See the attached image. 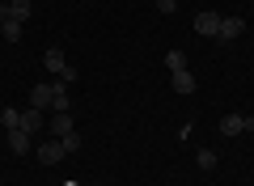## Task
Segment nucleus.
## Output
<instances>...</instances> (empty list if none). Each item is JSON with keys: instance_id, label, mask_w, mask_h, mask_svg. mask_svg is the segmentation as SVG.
<instances>
[{"instance_id": "nucleus-1", "label": "nucleus", "mask_w": 254, "mask_h": 186, "mask_svg": "<svg viewBox=\"0 0 254 186\" xmlns=\"http://www.w3.org/2000/svg\"><path fill=\"white\" fill-rule=\"evenodd\" d=\"M34 157H38V165H60L68 152H64V140H55V135H51V140H43L34 148Z\"/></svg>"}, {"instance_id": "nucleus-2", "label": "nucleus", "mask_w": 254, "mask_h": 186, "mask_svg": "<svg viewBox=\"0 0 254 186\" xmlns=\"http://www.w3.org/2000/svg\"><path fill=\"white\" fill-rule=\"evenodd\" d=\"M34 17V4L30 0H9V4H0V21H30Z\"/></svg>"}, {"instance_id": "nucleus-3", "label": "nucleus", "mask_w": 254, "mask_h": 186, "mask_svg": "<svg viewBox=\"0 0 254 186\" xmlns=\"http://www.w3.org/2000/svg\"><path fill=\"white\" fill-rule=\"evenodd\" d=\"M51 102H55V80H51V85H34V89H30V106H34V110H47Z\"/></svg>"}, {"instance_id": "nucleus-4", "label": "nucleus", "mask_w": 254, "mask_h": 186, "mask_svg": "<svg viewBox=\"0 0 254 186\" xmlns=\"http://www.w3.org/2000/svg\"><path fill=\"white\" fill-rule=\"evenodd\" d=\"M220 13H195V30H199V34H208V38H216L220 34Z\"/></svg>"}, {"instance_id": "nucleus-5", "label": "nucleus", "mask_w": 254, "mask_h": 186, "mask_svg": "<svg viewBox=\"0 0 254 186\" xmlns=\"http://www.w3.org/2000/svg\"><path fill=\"white\" fill-rule=\"evenodd\" d=\"M47 131L55 135V140H64V135H72L76 127H72V115H51V127H47Z\"/></svg>"}, {"instance_id": "nucleus-6", "label": "nucleus", "mask_w": 254, "mask_h": 186, "mask_svg": "<svg viewBox=\"0 0 254 186\" xmlns=\"http://www.w3.org/2000/svg\"><path fill=\"white\" fill-rule=\"evenodd\" d=\"M242 30H246V21H242V17H225V21H220V34H216V38H220V43H233Z\"/></svg>"}, {"instance_id": "nucleus-7", "label": "nucleus", "mask_w": 254, "mask_h": 186, "mask_svg": "<svg viewBox=\"0 0 254 186\" xmlns=\"http://www.w3.org/2000/svg\"><path fill=\"white\" fill-rule=\"evenodd\" d=\"M9 148L17 152V157H26V152L34 148V144H30V131H21V127H13V131H9Z\"/></svg>"}, {"instance_id": "nucleus-8", "label": "nucleus", "mask_w": 254, "mask_h": 186, "mask_svg": "<svg viewBox=\"0 0 254 186\" xmlns=\"http://www.w3.org/2000/svg\"><path fill=\"white\" fill-rule=\"evenodd\" d=\"M174 93H195V72H170Z\"/></svg>"}, {"instance_id": "nucleus-9", "label": "nucleus", "mask_w": 254, "mask_h": 186, "mask_svg": "<svg viewBox=\"0 0 254 186\" xmlns=\"http://www.w3.org/2000/svg\"><path fill=\"white\" fill-rule=\"evenodd\" d=\"M246 131V119L242 115H225L220 119V135H242Z\"/></svg>"}, {"instance_id": "nucleus-10", "label": "nucleus", "mask_w": 254, "mask_h": 186, "mask_svg": "<svg viewBox=\"0 0 254 186\" xmlns=\"http://www.w3.org/2000/svg\"><path fill=\"white\" fill-rule=\"evenodd\" d=\"M38 127H43V110L26 106V110H21V131H38Z\"/></svg>"}, {"instance_id": "nucleus-11", "label": "nucleus", "mask_w": 254, "mask_h": 186, "mask_svg": "<svg viewBox=\"0 0 254 186\" xmlns=\"http://www.w3.org/2000/svg\"><path fill=\"white\" fill-rule=\"evenodd\" d=\"M43 63H47V72H51V76H60V72H64V68H68V60H64V55H60V51H55V47H51V51H47V55H43Z\"/></svg>"}, {"instance_id": "nucleus-12", "label": "nucleus", "mask_w": 254, "mask_h": 186, "mask_svg": "<svg viewBox=\"0 0 254 186\" xmlns=\"http://www.w3.org/2000/svg\"><path fill=\"white\" fill-rule=\"evenodd\" d=\"M0 123L9 127V131H13V127H21V110H13V106H4V110H0Z\"/></svg>"}, {"instance_id": "nucleus-13", "label": "nucleus", "mask_w": 254, "mask_h": 186, "mask_svg": "<svg viewBox=\"0 0 254 186\" xmlns=\"http://www.w3.org/2000/svg\"><path fill=\"white\" fill-rule=\"evenodd\" d=\"M165 68H170V72H187V55H182V51H170V55H165Z\"/></svg>"}, {"instance_id": "nucleus-14", "label": "nucleus", "mask_w": 254, "mask_h": 186, "mask_svg": "<svg viewBox=\"0 0 254 186\" xmlns=\"http://www.w3.org/2000/svg\"><path fill=\"white\" fill-rule=\"evenodd\" d=\"M195 161H199V169H216V152H212V148H199V157H195Z\"/></svg>"}, {"instance_id": "nucleus-15", "label": "nucleus", "mask_w": 254, "mask_h": 186, "mask_svg": "<svg viewBox=\"0 0 254 186\" xmlns=\"http://www.w3.org/2000/svg\"><path fill=\"white\" fill-rule=\"evenodd\" d=\"M0 30H4L9 43H17V38H21V21H0Z\"/></svg>"}, {"instance_id": "nucleus-16", "label": "nucleus", "mask_w": 254, "mask_h": 186, "mask_svg": "<svg viewBox=\"0 0 254 186\" xmlns=\"http://www.w3.org/2000/svg\"><path fill=\"white\" fill-rule=\"evenodd\" d=\"M76 148H81V135H76V131H72V135H64V152H68V157H72Z\"/></svg>"}, {"instance_id": "nucleus-17", "label": "nucleus", "mask_w": 254, "mask_h": 186, "mask_svg": "<svg viewBox=\"0 0 254 186\" xmlns=\"http://www.w3.org/2000/svg\"><path fill=\"white\" fill-rule=\"evenodd\" d=\"M157 9H161V13H174V9H178V0H157Z\"/></svg>"}, {"instance_id": "nucleus-18", "label": "nucleus", "mask_w": 254, "mask_h": 186, "mask_svg": "<svg viewBox=\"0 0 254 186\" xmlns=\"http://www.w3.org/2000/svg\"><path fill=\"white\" fill-rule=\"evenodd\" d=\"M246 119V131H254V115H242Z\"/></svg>"}, {"instance_id": "nucleus-19", "label": "nucleus", "mask_w": 254, "mask_h": 186, "mask_svg": "<svg viewBox=\"0 0 254 186\" xmlns=\"http://www.w3.org/2000/svg\"><path fill=\"white\" fill-rule=\"evenodd\" d=\"M64 186H76V182H64Z\"/></svg>"}, {"instance_id": "nucleus-20", "label": "nucleus", "mask_w": 254, "mask_h": 186, "mask_svg": "<svg viewBox=\"0 0 254 186\" xmlns=\"http://www.w3.org/2000/svg\"><path fill=\"white\" fill-rule=\"evenodd\" d=\"M0 4H9V0H0Z\"/></svg>"}, {"instance_id": "nucleus-21", "label": "nucleus", "mask_w": 254, "mask_h": 186, "mask_svg": "<svg viewBox=\"0 0 254 186\" xmlns=\"http://www.w3.org/2000/svg\"><path fill=\"white\" fill-rule=\"evenodd\" d=\"M250 4H254V0H250Z\"/></svg>"}]
</instances>
